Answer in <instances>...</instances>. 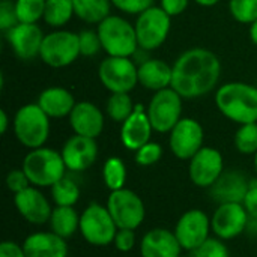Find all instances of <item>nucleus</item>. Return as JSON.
Here are the masks:
<instances>
[{
	"mask_svg": "<svg viewBox=\"0 0 257 257\" xmlns=\"http://www.w3.org/2000/svg\"><path fill=\"white\" fill-rule=\"evenodd\" d=\"M172 87L184 98L194 99L215 89L221 63L215 53L206 48H190L173 63Z\"/></svg>",
	"mask_w": 257,
	"mask_h": 257,
	"instance_id": "nucleus-1",
	"label": "nucleus"
},
{
	"mask_svg": "<svg viewBox=\"0 0 257 257\" xmlns=\"http://www.w3.org/2000/svg\"><path fill=\"white\" fill-rule=\"evenodd\" d=\"M217 108L229 120L244 125L257 122V87L248 83L232 81L218 87Z\"/></svg>",
	"mask_w": 257,
	"mask_h": 257,
	"instance_id": "nucleus-2",
	"label": "nucleus"
},
{
	"mask_svg": "<svg viewBox=\"0 0 257 257\" xmlns=\"http://www.w3.org/2000/svg\"><path fill=\"white\" fill-rule=\"evenodd\" d=\"M24 173L27 175L33 187H53L57 181L65 178L68 170L62 154L50 148L30 149V152L23 160Z\"/></svg>",
	"mask_w": 257,
	"mask_h": 257,
	"instance_id": "nucleus-3",
	"label": "nucleus"
},
{
	"mask_svg": "<svg viewBox=\"0 0 257 257\" xmlns=\"http://www.w3.org/2000/svg\"><path fill=\"white\" fill-rule=\"evenodd\" d=\"M96 32L102 50L108 56L131 57L140 48L134 24L119 15H108L98 24Z\"/></svg>",
	"mask_w": 257,
	"mask_h": 257,
	"instance_id": "nucleus-4",
	"label": "nucleus"
},
{
	"mask_svg": "<svg viewBox=\"0 0 257 257\" xmlns=\"http://www.w3.org/2000/svg\"><path fill=\"white\" fill-rule=\"evenodd\" d=\"M14 134L29 149L42 148L50 137V117L38 104H26L14 116Z\"/></svg>",
	"mask_w": 257,
	"mask_h": 257,
	"instance_id": "nucleus-5",
	"label": "nucleus"
},
{
	"mask_svg": "<svg viewBox=\"0 0 257 257\" xmlns=\"http://www.w3.org/2000/svg\"><path fill=\"white\" fill-rule=\"evenodd\" d=\"M117 230L107 206L90 203L80 215V233L92 245L105 247L111 244Z\"/></svg>",
	"mask_w": 257,
	"mask_h": 257,
	"instance_id": "nucleus-6",
	"label": "nucleus"
},
{
	"mask_svg": "<svg viewBox=\"0 0 257 257\" xmlns=\"http://www.w3.org/2000/svg\"><path fill=\"white\" fill-rule=\"evenodd\" d=\"M81 56L78 33L69 30H54L44 36L39 57L51 68H65Z\"/></svg>",
	"mask_w": 257,
	"mask_h": 257,
	"instance_id": "nucleus-7",
	"label": "nucleus"
},
{
	"mask_svg": "<svg viewBox=\"0 0 257 257\" xmlns=\"http://www.w3.org/2000/svg\"><path fill=\"white\" fill-rule=\"evenodd\" d=\"M170 26L172 17L161 6H151L137 17L134 24L139 47L146 51L160 48L170 33Z\"/></svg>",
	"mask_w": 257,
	"mask_h": 257,
	"instance_id": "nucleus-8",
	"label": "nucleus"
},
{
	"mask_svg": "<svg viewBox=\"0 0 257 257\" xmlns=\"http://www.w3.org/2000/svg\"><path fill=\"white\" fill-rule=\"evenodd\" d=\"M98 77L111 93H130L139 83V66L130 57L107 56L98 68Z\"/></svg>",
	"mask_w": 257,
	"mask_h": 257,
	"instance_id": "nucleus-9",
	"label": "nucleus"
},
{
	"mask_svg": "<svg viewBox=\"0 0 257 257\" xmlns=\"http://www.w3.org/2000/svg\"><path fill=\"white\" fill-rule=\"evenodd\" d=\"M182 99L184 98L173 87L155 92L146 108L154 131L166 134L175 128L182 119Z\"/></svg>",
	"mask_w": 257,
	"mask_h": 257,
	"instance_id": "nucleus-10",
	"label": "nucleus"
},
{
	"mask_svg": "<svg viewBox=\"0 0 257 257\" xmlns=\"http://www.w3.org/2000/svg\"><path fill=\"white\" fill-rule=\"evenodd\" d=\"M107 209L111 214L117 229L136 230L146 217L143 200L128 188L111 191L107 200Z\"/></svg>",
	"mask_w": 257,
	"mask_h": 257,
	"instance_id": "nucleus-11",
	"label": "nucleus"
},
{
	"mask_svg": "<svg viewBox=\"0 0 257 257\" xmlns=\"http://www.w3.org/2000/svg\"><path fill=\"white\" fill-rule=\"evenodd\" d=\"M169 134L170 151L179 160L190 161L203 148L205 131L196 119L182 117Z\"/></svg>",
	"mask_w": 257,
	"mask_h": 257,
	"instance_id": "nucleus-12",
	"label": "nucleus"
},
{
	"mask_svg": "<svg viewBox=\"0 0 257 257\" xmlns=\"http://www.w3.org/2000/svg\"><path fill=\"white\" fill-rule=\"evenodd\" d=\"M250 223V217L242 203L218 205L211 217V229L214 235L223 241H230L242 235Z\"/></svg>",
	"mask_w": 257,
	"mask_h": 257,
	"instance_id": "nucleus-13",
	"label": "nucleus"
},
{
	"mask_svg": "<svg viewBox=\"0 0 257 257\" xmlns=\"http://www.w3.org/2000/svg\"><path fill=\"white\" fill-rule=\"evenodd\" d=\"M173 232L181 247L191 253L209 238L211 218L200 209H190L181 215Z\"/></svg>",
	"mask_w": 257,
	"mask_h": 257,
	"instance_id": "nucleus-14",
	"label": "nucleus"
},
{
	"mask_svg": "<svg viewBox=\"0 0 257 257\" xmlns=\"http://www.w3.org/2000/svg\"><path fill=\"white\" fill-rule=\"evenodd\" d=\"M224 172V160L215 148L203 146L191 160L188 175L191 182L200 188H209Z\"/></svg>",
	"mask_w": 257,
	"mask_h": 257,
	"instance_id": "nucleus-15",
	"label": "nucleus"
},
{
	"mask_svg": "<svg viewBox=\"0 0 257 257\" xmlns=\"http://www.w3.org/2000/svg\"><path fill=\"white\" fill-rule=\"evenodd\" d=\"M60 154L68 170L75 173L84 172L89 167H92L93 163L96 161L98 145L95 139L74 134L65 142Z\"/></svg>",
	"mask_w": 257,
	"mask_h": 257,
	"instance_id": "nucleus-16",
	"label": "nucleus"
},
{
	"mask_svg": "<svg viewBox=\"0 0 257 257\" xmlns=\"http://www.w3.org/2000/svg\"><path fill=\"white\" fill-rule=\"evenodd\" d=\"M44 36L45 35L38 24L26 23H18L6 32V39L12 51L21 60H32L39 56Z\"/></svg>",
	"mask_w": 257,
	"mask_h": 257,
	"instance_id": "nucleus-17",
	"label": "nucleus"
},
{
	"mask_svg": "<svg viewBox=\"0 0 257 257\" xmlns=\"http://www.w3.org/2000/svg\"><path fill=\"white\" fill-rule=\"evenodd\" d=\"M248 188H250V181L245 176V173L232 169V170H224L223 175L215 181V184L209 187V196L218 205L242 203Z\"/></svg>",
	"mask_w": 257,
	"mask_h": 257,
	"instance_id": "nucleus-18",
	"label": "nucleus"
},
{
	"mask_svg": "<svg viewBox=\"0 0 257 257\" xmlns=\"http://www.w3.org/2000/svg\"><path fill=\"white\" fill-rule=\"evenodd\" d=\"M18 214L30 224L42 226L50 221L53 208L48 199L38 190V187H27L14 197Z\"/></svg>",
	"mask_w": 257,
	"mask_h": 257,
	"instance_id": "nucleus-19",
	"label": "nucleus"
},
{
	"mask_svg": "<svg viewBox=\"0 0 257 257\" xmlns=\"http://www.w3.org/2000/svg\"><path fill=\"white\" fill-rule=\"evenodd\" d=\"M154 128L142 104H136L133 114L120 126V142L128 151H139L151 142Z\"/></svg>",
	"mask_w": 257,
	"mask_h": 257,
	"instance_id": "nucleus-20",
	"label": "nucleus"
},
{
	"mask_svg": "<svg viewBox=\"0 0 257 257\" xmlns=\"http://www.w3.org/2000/svg\"><path fill=\"white\" fill-rule=\"evenodd\" d=\"M68 117H69V125L72 131L78 136L96 139L101 136L104 130L102 111L89 101L77 102Z\"/></svg>",
	"mask_w": 257,
	"mask_h": 257,
	"instance_id": "nucleus-21",
	"label": "nucleus"
},
{
	"mask_svg": "<svg viewBox=\"0 0 257 257\" xmlns=\"http://www.w3.org/2000/svg\"><path fill=\"white\" fill-rule=\"evenodd\" d=\"M184 250L175 235L167 229H152L140 241L142 257H179Z\"/></svg>",
	"mask_w": 257,
	"mask_h": 257,
	"instance_id": "nucleus-22",
	"label": "nucleus"
},
{
	"mask_svg": "<svg viewBox=\"0 0 257 257\" xmlns=\"http://www.w3.org/2000/svg\"><path fill=\"white\" fill-rule=\"evenodd\" d=\"M23 248L27 257H68L66 239L53 232H35L29 235Z\"/></svg>",
	"mask_w": 257,
	"mask_h": 257,
	"instance_id": "nucleus-23",
	"label": "nucleus"
},
{
	"mask_svg": "<svg viewBox=\"0 0 257 257\" xmlns=\"http://www.w3.org/2000/svg\"><path fill=\"white\" fill-rule=\"evenodd\" d=\"M173 68L161 59H148L139 66V83L154 92L172 87Z\"/></svg>",
	"mask_w": 257,
	"mask_h": 257,
	"instance_id": "nucleus-24",
	"label": "nucleus"
},
{
	"mask_svg": "<svg viewBox=\"0 0 257 257\" xmlns=\"http://www.w3.org/2000/svg\"><path fill=\"white\" fill-rule=\"evenodd\" d=\"M36 104L47 113L50 119H59L69 116L77 102L69 90L54 86L42 90L38 96Z\"/></svg>",
	"mask_w": 257,
	"mask_h": 257,
	"instance_id": "nucleus-25",
	"label": "nucleus"
},
{
	"mask_svg": "<svg viewBox=\"0 0 257 257\" xmlns=\"http://www.w3.org/2000/svg\"><path fill=\"white\" fill-rule=\"evenodd\" d=\"M50 229L63 239L71 238L80 230V215L74 206H56L50 217Z\"/></svg>",
	"mask_w": 257,
	"mask_h": 257,
	"instance_id": "nucleus-26",
	"label": "nucleus"
},
{
	"mask_svg": "<svg viewBox=\"0 0 257 257\" xmlns=\"http://www.w3.org/2000/svg\"><path fill=\"white\" fill-rule=\"evenodd\" d=\"M74 14L84 23L99 24L110 15L111 0H72Z\"/></svg>",
	"mask_w": 257,
	"mask_h": 257,
	"instance_id": "nucleus-27",
	"label": "nucleus"
},
{
	"mask_svg": "<svg viewBox=\"0 0 257 257\" xmlns=\"http://www.w3.org/2000/svg\"><path fill=\"white\" fill-rule=\"evenodd\" d=\"M74 15L72 0H47L44 21L51 27L65 26Z\"/></svg>",
	"mask_w": 257,
	"mask_h": 257,
	"instance_id": "nucleus-28",
	"label": "nucleus"
},
{
	"mask_svg": "<svg viewBox=\"0 0 257 257\" xmlns=\"http://www.w3.org/2000/svg\"><path fill=\"white\" fill-rule=\"evenodd\" d=\"M51 188V199L56 206H74L80 200V187L71 178H62Z\"/></svg>",
	"mask_w": 257,
	"mask_h": 257,
	"instance_id": "nucleus-29",
	"label": "nucleus"
},
{
	"mask_svg": "<svg viewBox=\"0 0 257 257\" xmlns=\"http://www.w3.org/2000/svg\"><path fill=\"white\" fill-rule=\"evenodd\" d=\"M102 179L110 191L125 188L126 182V167L119 157H110L102 167Z\"/></svg>",
	"mask_w": 257,
	"mask_h": 257,
	"instance_id": "nucleus-30",
	"label": "nucleus"
},
{
	"mask_svg": "<svg viewBox=\"0 0 257 257\" xmlns=\"http://www.w3.org/2000/svg\"><path fill=\"white\" fill-rule=\"evenodd\" d=\"M134 107L136 104H133L130 93H111V96L107 101L105 110L113 122L123 123L133 114Z\"/></svg>",
	"mask_w": 257,
	"mask_h": 257,
	"instance_id": "nucleus-31",
	"label": "nucleus"
},
{
	"mask_svg": "<svg viewBox=\"0 0 257 257\" xmlns=\"http://www.w3.org/2000/svg\"><path fill=\"white\" fill-rule=\"evenodd\" d=\"M14 2H15V12L18 17V23L36 24V21L44 18L47 0H14Z\"/></svg>",
	"mask_w": 257,
	"mask_h": 257,
	"instance_id": "nucleus-32",
	"label": "nucleus"
},
{
	"mask_svg": "<svg viewBox=\"0 0 257 257\" xmlns=\"http://www.w3.org/2000/svg\"><path fill=\"white\" fill-rule=\"evenodd\" d=\"M235 148L239 154L256 155L257 154V122L244 123L235 134Z\"/></svg>",
	"mask_w": 257,
	"mask_h": 257,
	"instance_id": "nucleus-33",
	"label": "nucleus"
},
{
	"mask_svg": "<svg viewBox=\"0 0 257 257\" xmlns=\"http://www.w3.org/2000/svg\"><path fill=\"white\" fill-rule=\"evenodd\" d=\"M229 11L236 21L251 24L257 20V0H230Z\"/></svg>",
	"mask_w": 257,
	"mask_h": 257,
	"instance_id": "nucleus-34",
	"label": "nucleus"
},
{
	"mask_svg": "<svg viewBox=\"0 0 257 257\" xmlns=\"http://www.w3.org/2000/svg\"><path fill=\"white\" fill-rule=\"evenodd\" d=\"M191 257H230V253L223 239L208 238L202 245L191 251Z\"/></svg>",
	"mask_w": 257,
	"mask_h": 257,
	"instance_id": "nucleus-35",
	"label": "nucleus"
},
{
	"mask_svg": "<svg viewBox=\"0 0 257 257\" xmlns=\"http://www.w3.org/2000/svg\"><path fill=\"white\" fill-rule=\"evenodd\" d=\"M161 157H163V148L155 142H149L145 146H142L139 151H136V163L143 167L157 164L161 160Z\"/></svg>",
	"mask_w": 257,
	"mask_h": 257,
	"instance_id": "nucleus-36",
	"label": "nucleus"
},
{
	"mask_svg": "<svg viewBox=\"0 0 257 257\" xmlns=\"http://www.w3.org/2000/svg\"><path fill=\"white\" fill-rule=\"evenodd\" d=\"M78 41H80V53H81V56L90 57V56H95L99 50H102L98 32L81 30L78 33Z\"/></svg>",
	"mask_w": 257,
	"mask_h": 257,
	"instance_id": "nucleus-37",
	"label": "nucleus"
},
{
	"mask_svg": "<svg viewBox=\"0 0 257 257\" xmlns=\"http://www.w3.org/2000/svg\"><path fill=\"white\" fill-rule=\"evenodd\" d=\"M17 24H18V17L15 12V2L2 0L0 2V29L3 32H8Z\"/></svg>",
	"mask_w": 257,
	"mask_h": 257,
	"instance_id": "nucleus-38",
	"label": "nucleus"
},
{
	"mask_svg": "<svg viewBox=\"0 0 257 257\" xmlns=\"http://www.w3.org/2000/svg\"><path fill=\"white\" fill-rule=\"evenodd\" d=\"M152 3L154 0H111V5L130 15H140L142 12L149 9Z\"/></svg>",
	"mask_w": 257,
	"mask_h": 257,
	"instance_id": "nucleus-39",
	"label": "nucleus"
},
{
	"mask_svg": "<svg viewBox=\"0 0 257 257\" xmlns=\"http://www.w3.org/2000/svg\"><path fill=\"white\" fill-rule=\"evenodd\" d=\"M30 181L27 178V175L24 173L23 169H15V170H11L8 175H6V187L9 191H12L14 194H18L21 193L23 190H26L27 187H30Z\"/></svg>",
	"mask_w": 257,
	"mask_h": 257,
	"instance_id": "nucleus-40",
	"label": "nucleus"
},
{
	"mask_svg": "<svg viewBox=\"0 0 257 257\" xmlns=\"http://www.w3.org/2000/svg\"><path fill=\"white\" fill-rule=\"evenodd\" d=\"M136 230H131V229H119L116 236H114V247L117 251L120 253H128L134 248L136 245Z\"/></svg>",
	"mask_w": 257,
	"mask_h": 257,
	"instance_id": "nucleus-41",
	"label": "nucleus"
},
{
	"mask_svg": "<svg viewBox=\"0 0 257 257\" xmlns=\"http://www.w3.org/2000/svg\"><path fill=\"white\" fill-rule=\"evenodd\" d=\"M242 205H244V208L250 217V223H256L257 224V179L256 181H250V188L245 194Z\"/></svg>",
	"mask_w": 257,
	"mask_h": 257,
	"instance_id": "nucleus-42",
	"label": "nucleus"
},
{
	"mask_svg": "<svg viewBox=\"0 0 257 257\" xmlns=\"http://www.w3.org/2000/svg\"><path fill=\"white\" fill-rule=\"evenodd\" d=\"M190 0H161V8L170 17L181 15L188 8Z\"/></svg>",
	"mask_w": 257,
	"mask_h": 257,
	"instance_id": "nucleus-43",
	"label": "nucleus"
},
{
	"mask_svg": "<svg viewBox=\"0 0 257 257\" xmlns=\"http://www.w3.org/2000/svg\"><path fill=\"white\" fill-rule=\"evenodd\" d=\"M0 257H27L23 245L14 241H3L0 244Z\"/></svg>",
	"mask_w": 257,
	"mask_h": 257,
	"instance_id": "nucleus-44",
	"label": "nucleus"
},
{
	"mask_svg": "<svg viewBox=\"0 0 257 257\" xmlns=\"http://www.w3.org/2000/svg\"><path fill=\"white\" fill-rule=\"evenodd\" d=\"M9 125V117L5 110H0V134H6Z\"/></svg>",
	"mask_w": 257,
	"mask_h": 257,
	"instance_id": "nucleus-45",
	"label": "nucleus"
},
{
	"mask_svg": "<svg viewBox=\"0 0 257 257\" xmlns=\"http://www.w3.org/2000/svg\"><path fill=\"white\" fill-rule=\"evenodd\" d=\"M250 39L253 41L254 45H257V20L250 24Z\"/></svg>",
	"mask_w": 257,
	"mask_h": 257,
	"instance_id": "nucleus-46",
	"label": "nucleus"
},
{
	"mask_svg": "<svg viewBox=\"0 0 257 257\" xmlns=\"http://www.w3.org/2000/svg\"><path fill=\"white\" fill-rule=\"evenodd\" d=\"M197 5H200V6H205V8H211V6H214V5H217L220 0H194Z\"/></svg>",
	"mask_w": 257,
	"mask_h": 257,
	"instance_id": "nucleus-47",
	"label": "nucleus"
},
{
	"mask_svg": "<svg viewBox=\"0 0 257 257\" xmlns=\"http://www.w3.org/2000/svg\"><path fill=\"white\" fill-rule=\"evenodd\" d=\"M254 172H256V176H257V154L254 155Z\"/></svg>",
	"mask_w": 257,
	"mask_h": 257,
	"instance_id": "nucleus-48",
	"label": "nucleus"
},
{
	"mask_svg": "<svg viewBox=\"0 0 257 257\" xmlns=\"http://www.w3.org/2000/svg\"><path fill=\"white\" fill-rule=\"evenodd\" d=\"M179 257H188V256H179ZM190 257H191V256H190Z\"/></svg>",
	"mask_w": 257,
	"mask_h": 257,
	"instance_id": "nucleus-49",
	"label": "nucleus"
}]
</instances>
